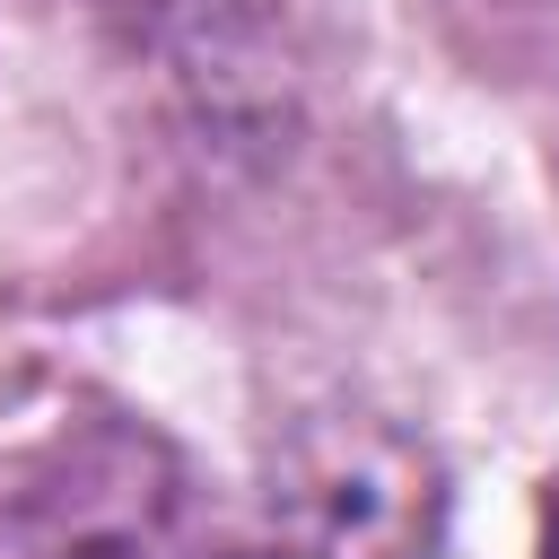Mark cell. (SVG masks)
Returning <instances> with one entry per match:
<instances>
[{
    "label": "cell",
    "mask_w": 559,
    "mask_h": 559,
    "mask_svg": "<svg viewBox=\"0 0 559 559\" xmlns=\"http://www.w3.org/2000/svg\"><path fill=\"white\" fill-rule=\"evenodd\" d=\"M280 507L306 542V559H428L445 524L437 463L367 419H332L288 445Z\"/></svg>",
    "instance_id": "obj_1"
},
{
    "label": "cell",
    "mask_w": 559,
    "mask_h": 559,
    "mask_svg": "<svg viewBox=\"0 0 559 559\" xmlns=\"http://www.w3.org/2000/svg\"><path fill=\"white\" fill-rule=\"evenodd\" d=\"M542 559H559V480H550V507H542Z\"/></svg>",
    "instance_id": "obj_2"
},
{
    "label": "cell",
    "mask_w": 559,
    "mask_h": 559,
    "mask_svg": "<svg viewBox=\"0 0 559 559\" xmlns=\"http://www.w3.org/2000/svg\"><path fill=\"white\" fill-rule=\"evenodd\" d=\"M87 559H114V550H87Z\"/></svg>",
    "instance_id": "obj_3"
}]
</instances>
